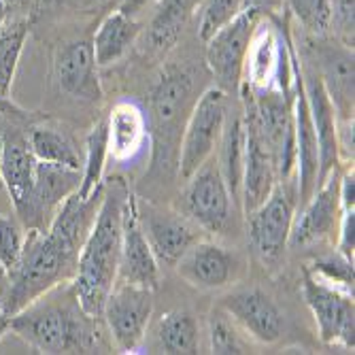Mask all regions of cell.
I'll list each match as a JSON object with an SVG mask.
<instances>
[{
  "label": "cell",
  "instance_id": "obj_1",
  "mask_svg": "<svg viewBox=\"0 0 355 355\" xmlns=\"http://www.w3.org/2000/svg\"><path fill=\"white\" fill-rule=\"evenodd\" d=\"M105 185L89 198L77 191L53 213L47 228L28 230L15 266L7 272V289L0 304L11 317L60 283H69L77 270L81 245L96 219Z\"/></svg>",
  "mask_w": 355,
  "mask_h": 355
},
{
  "label": "cell",
  "instance_id": "obj_2",
  "mask_svg": "<svg viewBox=\"0 0 355 355\" xmlns=\"http://www.w3.org/2000/svg\"><path fill=\"white\" fill-rule=\"evenodd\" d=\"M128 196H130V187L123 179L113 177L105 181L101 209L81 245L77 270L69 281L79 306L94 319L103 317L105 302L117 283L121 223Z\"/></svg>",
  "mask_w": 355,
  "mask_h": 355
},
{
  "label": "cell",
  "instance_id": "obj_3",
  "mask_svg": "<svg viewBox=\"0 0 355 355\" xmlns=\"http://www.w3.org/2000/svg\"><path fill=\"white\" fill-rule=\"evenodd\" d=\"M96 321L79 306L69 283L62 296L53 287L11 315V332L39 353H94L101 347Z\"/></svg>",
  "mask_w": 355,
  "mask_h": 355
},
{
  "label": "cell",
  "instance_id": "obj_4",
  "mask_svg": "<svg viewBox=\"0 0 355 355\" xmlns=\"http://www.w3.org/2000/svg\"><path fill=\"white\" fill-rule=\"evenodd\" d=\"M225 117H228V94L217 85L202 89L185 119L179 141L177 173L183 181H187L213 155Z\"/></svg>",
  "mask_w": 355,
  "mask_h": 355
},
{
  "label": "cell",
  "instance_id": "obj_5",
  "mask_svg": "<svg viewBox=\"0 0 355 355\" xmlns=\"http://www.w3.org/2000/svg\"><path fill=\"white\" fill-rule=\"evenodd\" d=\"M200 96V94H198ZM196 75L187 67H168L155 81L149 98L151 125L157 151L179 147L183 119L196 103Z\"/></svg>",
  "mask_w": 355,
  "mask_h": 355
},
{
  "label": "cell",
  "instance_id": "obj_6",
  "mask_svg": "<svg viewBox=\"0 0 355 355\" xmlns=\"http://www.w3.org/2000/svg\"><path fill=\"white\" fill-rule=\"evenodd\" d=\"M153 289L117 281L105 302L103 319L121 353H135L145 340L153 315Z\"/></svg>",
  "mask_w": 355,
  "mask_h": 355
},
{
  "label": "cell",
  "instance_id": "obj_7",
  "mask_svg": "<svg viewBox=\"0 0 355 355\" xmlns=\"http://www.w3.org/2000/svg\"><path fill=\"white\" fill-rule=\"evenodd\" d=\"M264 17L262 11L245 7L232 21L221 26L207 43V67L225 94L239 89L243 62L251 43V37Z\"/></svg>",
  "mask_w": 355,
  "mask_h": 355
},
{
  "label": "cell",
  "instance_id": "obj_8",
  "mask_svg": "<svg viewBox=\"0 0 355 355\" xmlns=\"http://www.w3.org/2000/svg\"><path fill=\"white\" fill-rule=\"evenodd\" d=\"M302 296L313 313L319 338L326 345H340L353 349L355 345V306L353 296L340 292L304 270Z\"/></svg>",
  "mask_w": 355,
  "mask_h": 355
},
{
  "label": "cell",
  "instance_id": "obj_9",
  "mask_svg": "<svg viewBox=\"0 0 355 355\" xmlns=\"http://www.w3.org/2000/svg\"><path fill=\"white\" fill-rule=\"evenodd\" d=\"M183 215L205 232H223L232 215V196L217 168L207 162L187 179L183 189Z\"/></svg>",
  "mask_w": 355,
  "mask_h": 355
},
{
  "label": "cell",
  "instance_id": "obj_10",
  "mask_svg": "<svg viewBox=\"0 0 355 355\" xmlns=\"http://www.w3.org/2000/svg\"><path fill=\"white\" fill-rule=\"evenodd\" d=\"M137 213L155 260L164 266H177L183 253L202 239V230L187 215L137 200Z\"/></svg>",
  "mask_w": 355,
  "mask_h": 355
},
{
  "label": "cell",
  "instance_id": "obj_11",
  "mask_svg": "<svg viewBox=\"0 0 355 355\" xmlns=\"http://www.w3.org/2000/svg\"><path fill=\"white\" fill-rule=\"evenodd\" d=\"M245 215L247 239L253 251L262 260H277L287 247L289 230L294 223V200L289 198V193L277 183L270 196Z\"/></svg>",
  "mask_w": 355,
  "mask_h": 355
},
{
  "label": "cell",
  "instance_id": "obj_12",
  "mask_svg": "<svg viewBox=\"0 0 355 355\" xmlns=\"http://www.w3.org/2000/svg\"><path fill=\"white\" fill-rule=\"evenodd\" d=\"M338 173H330L313 196L302 205L300 215H294L292 230H289L287 247H309L326 241L336 228L343 215L338 202Z\"/></svg>",
  "mask_w": 355,
  "mask_h": 355
},
{
  "label": "cell",
  "instance_id": "obj_13",
  "mask_svg": "<svg viewBox=\"0 0 355 355\" xmlns=\"http://www.w3.org/2000/svg\"><path fill=\"white\" fill-rule=\"evenodd\" d=\"M79 183H81L79 168L39 162L37 159L35 187H32L26 211L19 215L21 223L28 230L47 228L58 207L79 189Z\"/></svg>",
  "mask_w": 355,
  "mask_h": 355
},
{
  "label": "cell",
  "instance_id": "obj_14",
  "mask_svg": "<svg viewBox=\"0 0 355 355\" xmlns=\"http://www.w3.org/2000/svg\"><path fill=\"white\" fill-rule=\"evenodd\" d=\"M53 77L58 87L89 103L103 101L98 62L94 55L92 39H75L58 47L53 55Z\"/></svg>",
  "mask_w": 355,
  "mask_h": 355
},
{
  "label": "cell",
  "instance_id": "obj_15",
  "mask_svg": "<svg viewBox=\"0 0 355 355\" xmlns=\"http://www.w3.org/2000/svg\"><path fill=\"white\" fill-rule=\"evenodd\" d=\"M117 281L155 289L159 283V262L147 243L137 213V196H130L123 207L121 223V253H119V275Z\"/></svg>",
  "mask_w": 355,
  "mask_h": 355
},
{
  "label": "cell",
  "instance_id": "obj_16",
  "mask_svg": "<svg viewBox=\"0 0 355 355\" xmlns=\"http://www.w3.org/2000/svg\"><path fill=\"white\" fill-rule=\"evenodd\" d=\"M219 309H223L232 317L236 324L255 340L264 345L277 343L283 334L285 319L281 309L275 304V300L264 294L262 289H241L223 296L219 302Z\"/></svg>",
  "mask_w": 355,
  "mask_h": 355
},
{
  "label": "cell",
  "instance_id": "obj_17",
  "mask_svg": "<svg viewBox=\"0 0 355 355\" xmlns=\"http://www.w3.org/2000/svg\"><path fill=\"white\" fill-rule=\"evenodd\" d=\"M313 37L309 43L317 58V75L324 83L336 117H353V47L338 41H319Z\"/></svg>",
  "mask_w": 355,
  "mask_h": 355
},
{
  "label": "cell",
  "instance_id": "obj_18",
  "mask_svg": "<svg viewBox=\"0 0 355 355\" xmlns=\"http://www.w3.org/2000/svg\"><path fill=\"white\" fill-rule=\"evenodd\" d=\"M294 137H296V179H298V200L300 207L313 196L319 177V143L315 125L309 113V103L302 85L300 55L296 62V83H294Z\"/></svg>",
  "mask_w": 355,
  "mask_h": 355
},
{
  "label": "cell",
  "instance_id": "obj_19",
  "mask_svg": "<svg viewBox=\"0 0 355 355\" xmlns=\"http://www.w3.org/2000/svg\"><path fill=\"white\" fill-rule=\"evenodd\" d=\"M177 272L189 285L200 289L225 287L236 272V257L213 241L193 243L177 262Z\"/></svg>",
  "mask_w": 355,
  "mask_h": 355
},
{
  "label": "cell",
  "instance_id": "obj_20",
  "mask_svg": "<svg viewBox=\"0 0 355 355\" xmlns=\"http://www.w3.org/2000/svg\"><path fill=\"white\" fill-rule=\"evenodd\" d=\"M302 85L309 103V113L315 125L317 143H319V177H317V187H319V183L330 173H334L340 164L338 147H336V111L315 69L302 71Z\"/></svg>",
  "mask_w": 355,
  "mask_h": 355
},
{
  "label": "cell",
  "instance_id": "obj_21",
  "mask_svg": "<svg viewBox=\"0 0 355 355\" xmlns=\"http://www.w3.org/2000/svg\"><path fill=\"white\" fill-rule=\"evenodd\" d=\"M245 119V115H243ZM279 183V173L275 159L262 141L255 125L245 119V166H243V181H241V202L245 213L253 211L257 205H262L275 185Z\"/></svg>",
  "mask_w": 355,
  "mask_h": 355
},
{
  "label": "cell",
  "instance_id": "obj_22",
  "mask_svg": "<svg viewBox=\"0 0 355 355\" xmlns=\"http://www.w3.org/2000/svg\"><path fill=\"white\" fill-rule=\"evenodd\" d=\"M105 119L109 157L117 159V162H130L145 149L149 139L143 109L130 101H123L117 103Z\"/></svg>",
  "mask_w": 355,
  "mask_h": 355
},
{
  "label": "cell",
  "instance_id": "obj_23",
  "mask_svg": "<svg viewBox=\"0 0 355 355\" xmlns=\"http://www.w3.org/2000/svg\"><path fill=\"white\" fill-rule=\"evenodd\" d=\"M37 157L32 155L30 145L21 137L5 139V155H3V187H7L11 202L21 215L30 202V193L35 187Z\"/></svg>",
  "mask_w": 355,
  "mask_h": 355
},
{
  "label": "cell",
  "instance_id": "obj_24",
  "mask_svg": "<svg viewBox=\"0 0 355 355\" xmlns=\"http://www.w3.org/2000/svg\"><path fill=\"white\" fill-rule=\"evenodd\" d=\"M141 35V21L132 15L123 13L121 9L111 11L94 32L92 45L98 67H109L121 60Z\"/></svg>",
  "mask_w": 355,
  "mask_h": 355
},
{
  "label": "cell",
  "instance_id": "obj_25",
  "mask_svg": "<svg viewBox=\"0 0 355 355\" xmlns=\"http://www.w3.org/2000/svg\"><path fill=\"white\" fill-rule=\"evenodd\" d=\"M219 157L217 168L225 181L232 200H241V181L245 166V119L243 111L228 115L219 137Z\"/></svg>",
  "mask_w": 355,
  "mask_h": 355
},
{
  "label": "cell",
  "instance_id": "obj_26",
  "mask_svg": "<svg viewBox=\"0 0 355 355\" xmlns=\"http://www.w3.org/2000/svg\"><path fill=\"white\" fill-rule=\"evenodd\" d=\"M196 5L198 0H157L155 13L147 30L149 47L159 53L171 51L177 45Z\"/></svg>",
  "mask_w": 355,
  "mask_h": 355
},
{
  "label": "cell",
  "instance_id": "obj_27",
  "mask_svg": "<svg viewBox=\"0 0 355 355\" xmlns=\"http://www.w3.org/2000/svg\"><path fill=\"white\" fill-rule=\"evenodd\" d=\"M32 17L26 13H15L0 26V96L9 98V92L19 67V58L30 35Z\"/></svg>",
  "mask_w": 355,
  "mask_h": 355
},
{
  "label": "cell",
  "instance_id": "obj_28",
  "mask_svg": "<svg viewBox=\"0 0 355 355\" xmlns=\"http://www.w3.org/2000/svg\"><path fill=\"white\" fill-rule=\"evenodd\" d=\"M157 345L171 355L198 353V324L187 311H171L157 326Z\"/></svg>",
  "mask_w": 355,
  "mask_h": 355
},
{
  "label": "cell",
  "instance_id": "obj_29",
  "mask_svg": "<svg viewBox=\"0 0 355 355\" xmlns=\"http://www.w3.org/2000/svg\"><path fill=\"white\" fill-rule=\"evenodd\" d=\"M109 159L107 147V119L96 121L85 141V162L81 171V183L77 189L79 198H89L96 189L105 185V166Z\"/></svg>",
  "mask_w": 355,
  "mask_h": 355
},
{
  "label": "cell",
  "instance_id": "obj_30",
  "mask_svg": "<svg viewBox=\"0 0 355 355\" xmlns=\"http://www.w3.org/2000/svg\"><path fill=\"white\" fill-rule=\"evenodd\" d=\"M28 145L30 151L39 162H49V164H62V166H71V168H79L81 171V159L79 153L75 151L73 143L51 130V128L45 125H37L32 128L28 135Z\"/></svg>",
  "mask_w": 355,
  "mask_h": 355
},
{
  "label": "cell",
  "instance_id": "obj_31",
  "mask_svg": "<svg viewBox=\"0 0 355 355\" xmlns=\"http://www.w3.org/2000/svg\"><path fill=\"white\" fill-rule=\"evenodd\" d=\"M283 3L311 37L328 35L330 0H283Z\"/></svg>",
  "mask_w": 355,
  "mask_h": 355
},
{
  "label": "cell",
  "instance_id": "obj_32",
  "mask_svg": "<svg viewBox=\"0 0 355 355\" xmlns=\"http://www.w3.org/2000/svg\"><path fill=\"white\" fill-rule=\"evenodd\" d=\"M209 345L211 353L215 355H241L247 353L236 328L232 324V317L225 313L223 309H217L209 317Z\"/></svg>",
  "mask_w": 355,
  "mask_h": 355
},
{
  "label": "cell",
  "instance_id": "obj_33",
  "mask_svg": "<svg viewBox=\"0 0 355 355\" xmlns=\"http://www.w3.org/2000/svg\"><path fill=\"white\" fill-rule=\"evenodd\" d=\"M304 270L317 277L319 281H324L332 287H338L340 292H347L353 296V262L345 260L343 255L319 257V260H315Z\"/></svg>",
  "mask_w": 355,
  "mask_h": 355
},
{
  "label": "cell",
  "instance_id": "obj_34",
  "mask_svg": "<svg viewBox=\"0 0 355 355\" xmlns=\"http://www.w3.org/2000/svg\"><path fill=\"white\" fill-rule=\"evenodd\" d=\"M243 9H245V0H205L200 11L198 37L202 41H209L221 26L232 21Z\"/></svg>",
  "mask_w": 355,
  "mask_h": 355
},
{
  "label": "cell",
  "instance_id": "obj_35",
  "mask_svg": "<svg viewBox=\"0 0 355 355\" xmlns=\"http://www.w3.org/2000/svg\"><path fill=\"white\" fill-rule=\"evenodd\" d=\"M328 32L334 41L353 47L355 41V0H330Z\"/></svg>",
  "mask_w": 355,
  "mask_h": 355
},
{
  "label": "cell",
  "instance_id": "obj_36",
  "mask_svg": "<svg viewBox=\"0 0 355 355\" xmlns=\"http://www.w3.org/2000/svg\"><path fill=\"white\" fill-rule=\"evenodd\" d=\"M24 230L13 217L0 215V266L7 272L15 266L24 247Z\"/></svg>",
  "mask_w": 355,
  "mask_h": 355
},
{
  "label": "cell",
  "instance_id": "obj_37",
  "mask_svg": "<svg viewBox=\"0 0 355 355\" xmlns=\"http://www.w3.org/2000/svg\"><path fill=\"white\" fill-rule=\"evenodd\" d=\"M336 147H338V162H349L353 166V155H355L353 117H336Z\"/></svg>",
  "mask_w": 355,
  "mask_h": 355
},
{
  "label": "cell",
  "instance_id": "obj_38",
  "mask_svg": "<svg viewBox=\"0 0 355 355\" xmlns=\"http://www.w3.org/2000/svg\"><path fill=\"white\" fill-rule=\"evenodd\" d=\"M336 230H338V241H336L338 255H343L345 260L353 262V255H355V209L343 211Z\"/></svg>",
  "mask_w": 355,
  "mask_h": 355
},
{
  "label": "cell",
  "instance_id": "obj_39",
  "mask_svg": "<svg viewBox=\"0 0 355 355\" xmlns=\"http://www.w3.org/2000/svg\"><path fill=\"white\" fill-rule=\"evenodd\" d=\"M338 202L343 211L355 209V175L353 168L338 177Z\"/></svg>",
  "mask_w": 355,
  "mask_h": 355
},
{
  "label": "cell",
  "instance_id": "obj_40",
  "mask_svg": "<svg viewBox=\"0 0 355 355\" xmlns=\"http://www.w3.org/2000/svg\"><path fill=\"white\" fill-rule=\"evenodd\" d=\"M67 3L69 0H32L30 7H32V13L41 15V13H53L58 9H62Z\"/></svg>",
  "mask_w": 355,
  "mask_h": 355
},
{
  "label": "cell",
  "instance_id": "obj_41",
  "mask_svg": "<svg viewBox=\"0 0 355 355\" xmlns=\"http://www.w3.org/2000/svg\"><path fill=\"white\" fill-rule=\"evenodd\" d=\"M151 3H157V0H121L119 9H121L123 13H128V15L137 17V15H139L145 7H149Z\"/></svg>",
  "mask_w": 355,
  "mask_h": 355
},
{
  "label": "cell",
  "instance_id": "obj_42",
  "mask_svg": "<svg viewBox=\"0 0 355 355\" xmlns=\"http://www.w3.org/2000/svg\"><path fill=\"white\" fill-rule=\"evenodd\" d=\"M245 7L257 9V11H262L266 15V13L277 11L279 7H283V0H245Z\"/></svg>",
  "mask_w": 355,
  "mask_h": 355
},
{
  "label": "cell",
  "instance_id": "obj_43",
  "mask_svg": "<svg viewBox=\"0 0 355 355\" xmlns=\"http://www.w3.org/2000/svg\"><path fill=\"white\" fill-rule=\"evenodd\" d=\"M11 330V317L5 313V309H3V304H0V340L5 338V334Z\"/></svg>",
  "mask_w": 355,
  "mask_h": 355
},
{
  "label": "cell",
  "instance_id": "obj_44",
  "mask_svg": "<svg viewBox=\"0 0 355 355\" xmlns=\"http://www.w3.org/2000/svg\"><path fill=\"white\" fill-rule=\"evenodd\" d=\"M30 3L32 0H5V5H7V9L11 11H19V9H26V7H30Z\"/></svg>",
  "mask_w": 355,
  "mask_h": 355
},
{
  "label": "cell",
  "instance_id": "obj_45",
  "mask_svg": "<svg viewBox=\"0 0 355 355\" xmlns=\"http://www.w3.org/2000/svg\"><path fill=\"white\" fill-rule=\"evenodd\" d=\"M5 289H7V270L0 266V298H3Z\"/></svg>",
  "mask_w": 355,
  "mask_h": 355
},
{
  "label": "cell",
  "instance_id": "obj_46",
  "mask_svg": "<svg viewBox=\"0 0 355 355\" xmlns=\"http://www.w3.org/2000/svg\"><path fill=\"white\" fill-rule=\"evenodd\" d=\"M3 155H5V137L0 135V185H3Z\"/></svg>",
  "mask_w": 355,
  "mask_h": 355
},
{
  "label": "cell",
  "instance_id": "obj_47",
  "mask_svg": "<svg viewBox=\"0 0 355 355\" xmlns=\"http://www.w3.org/2000/svg\"><path fill=\"white\" fill-rule=\"evenodd\" d=\"M7 17H9V9H7V5H5V0H0V26L5 24Z\"/></svg>",
  "mask_w": 355,
  "mask_h": 355
},
{
  "label": "cell",
  "instance_id": "obj_48",
  "mask_svg": "<svg viewBox=\"0 0 355 355\" xmlns=\"http://www.w3.org/2000/svg\"><path fill=\"white\" fill-rule=\"evenodd\" d=\"M0 109H13V105L9 103V98H3V96H0Z\"/></svg>",
  "mask_w": 355,
  "mask_h": 355
}]
</instances>
